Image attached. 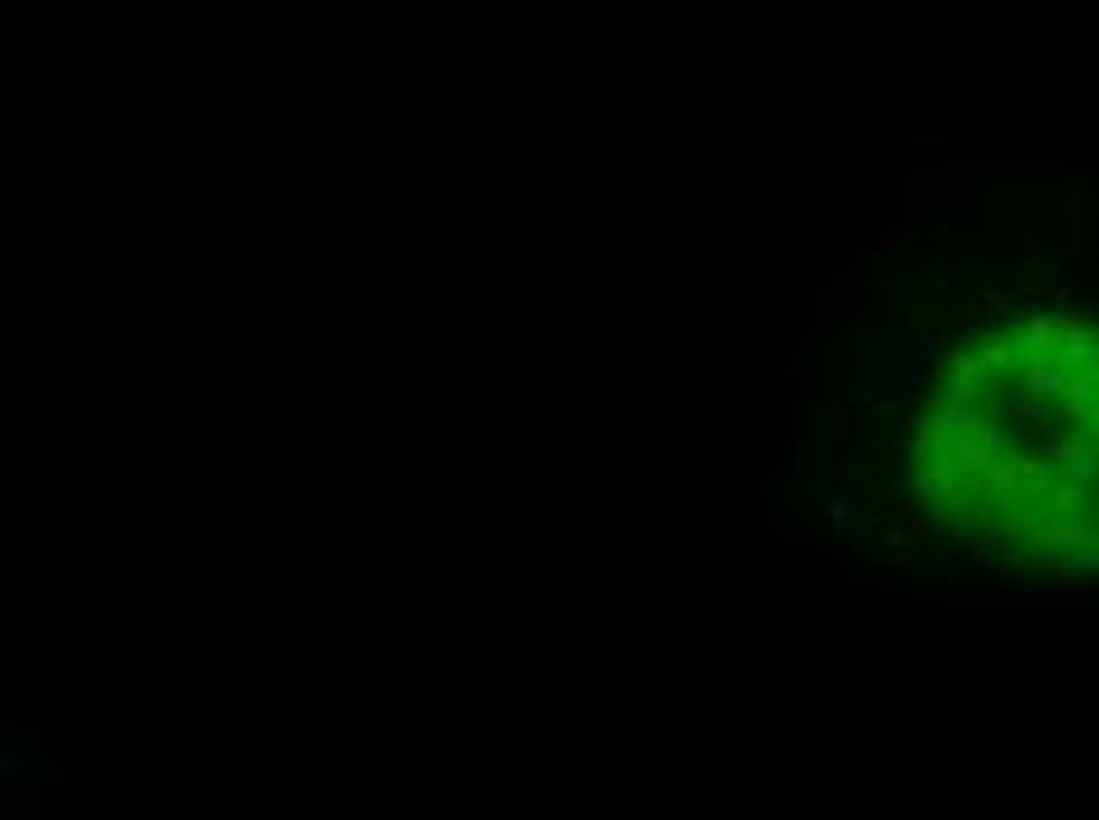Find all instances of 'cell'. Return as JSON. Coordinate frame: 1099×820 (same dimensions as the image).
I'll return each mask as SVG.
<instances>
[{"label": "cell", "mask_w": 1099, "mask_h": 820, "mask_svg": "<svg viewBox=\"0 0 1099 820\" xmlns=\"http://www.w3.org/2000/svg\"><path fill=\"white\" fill-rule=\"evenodd\" d=\"M915 470L972 546L1099 560V328L1038 318L957 351L915 418Z\"/></svg>", "instance_id": "cell-1"}]
</instances>
